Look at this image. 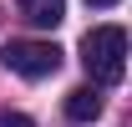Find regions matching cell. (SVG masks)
<instances>
[{"label": "cell", "mask_w": 132, "mask_h": 127, "mask_svg": "<svg viewBox=\"0 0 132 127\" xmlns=\"http://www.w3.org/2000/svg\"><path fill=\"white\" fill-rule=\"evenodd\" d=\"M81 66L102 86L122 81L127 76V31H122V26H92V31L81 36Z\"/></svg>", "instance_id": "cell-1"}, {"label": "cell", "mask_w": 132, "mask_h": 127, "mask_svg": "<svg viewBox=\"0 0 132 127\" xmlns=\"http://www.w3.org/2000/svg\"><path fill=\"white\" fill-rule=\"evenodd\" d=\"M0 61H5V71H15V76L41 81V76H51L61 66V51L51 46V41H5Z\"/></svg>", "instance_id": "cell-2"}, {"label": "cell", "mask_w": 132, "mask_h": 127, "mask_svg": "<svg viewBox=\"0 0 132 127\" xmlns=\"http://www.w3.org/2000/svg\"><path fill=\"white\" fill-rule=\"evenodd\" d=\"M66 117H71V122H97V117H102V92H97V86L66 92Z\"/></svg>", "instance_id": "cell-3"}, {"label": "cell", "mask_w": 132, "mask_h": 127, "mask_svg": "<svg viewBox=\"0 0 132 127\" xmlns=\"http://www.w3.org/2000/svg\"><path fill=\"white\" fill-rule=\"evenodd\" d=\"M15 5H20V15L31 26H41V31L61 26V15H66V0H15Z\"/></svg>", "instance_id": "cell-4"}, {"label": "cell", "mask_w": 132, "mask_h": 127, "mask_svg": "<svg viewBox=\"0 0 132 127\" xmlns=\"http://www.w3.org/2000/svg\"><path fill=\"white\" fill-rule=\"evenodd\" d=\"M0 127H36L31 117H20V112H0Z\"/></svg>", "instance_id": "cell-5"}, {"label": "cell", "mask_w": 132, "mask_h": 127, "mask_svg": "<svg viewBox=\"0 0 132 127\" xmlns=\"http://www.w3.org/2000/svg\"><path fill=\"white\" fill-rule=\"evenodd\" d=\"M86 5H97V10H112V5H122V0H86Z\"/></svg>", "instance_id": "cell-6"}]
</instances>
